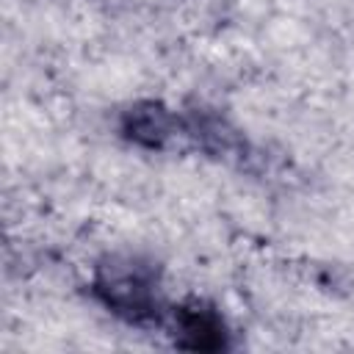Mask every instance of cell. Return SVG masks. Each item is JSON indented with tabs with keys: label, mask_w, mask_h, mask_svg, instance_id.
I'll list each match as a JSON object with an SVG mask.
<instances>
[{
	"label": "cell",
	"mask_w": 354,
	"mask_h": 354,
	"mask_svg": "<svg viewBox=\"0 0 354 354\" xmlns=\"http://www.w3.org/2000/svg\"><path fill=\"white\" fill-rule=\"evenodd\" d=\"M130 133L141 144H163L171 136V116L158 105H147L130 113Z\"/></svg>",
	"instance_id": "obj_1"
}]
</instances>
